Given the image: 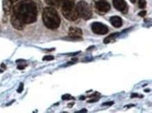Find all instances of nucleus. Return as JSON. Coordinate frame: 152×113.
<instances>
[{"label": "nucleus", "instance_id": "f257e3e1", "mask_svg": "<svg viewBox=\"0 0 152 113\" xmlns=\"http://www.w3.org/2000/svg\"><path fill=\"white\" fill-rule=\"evenodd\" d=\"M13 14L21 19L25 24H31L37 19V8L34 1L24 0L13 8Z\"/></svg>", "mask_w": 152, "mask_h": 113}, {"label": "nucleus", "instance_id": "f03ea898", "mask_svg": "<svg viewBox=\"0 0 152 113\" xmlns=\"http://www.w3.org/2000/svg\"><path fill=\"white\" fill-rule=\"evenodd\" d=\"M42 19L44 25L50 30H56L60 25V18L57 11L51 7H46L42 13Z\"/></svg>", "mask_w": 152, "mask_h": 113}, {"label": "nucleus", "instance_id": "7ed1b4c3", "mask_svg": "<svg viewBox=\"0 0 152 113\" xmlns=\"http://www.w3.org/2000/svg\"><path fill=\"white\" fill-rule=\"evenodd\" d=\"M76 8H77L78 15L83 20L87 21L92 18L93 11L91 6L86 1H83V0L79 1L76 6Z\"/></svg>", "mask_w": 152, "mask_h": 113}, {"label": "nucleus", "instance_id": "20e7f679", "mask_svg": "<svg viewBox=\"0 0 152 113\" xmlns=\"http://www.w3.org/2000/svg\"><path fill=\"white\" fill-rule=\"evenodd\" d=\"M61 9L62 15L67 20L69 21H75L78 19L79 15H78L75 2L66 4L62 6Z\"/></svg>", "mask_w": 152, "mask_h": 113}, {"label": "nucleus", "instance_id": "39448f33", "mask_svg": "<svg viewBox=\"0 0 152 113\" xmlns=\"http://www.w3.org/2000/svg\"><path fill=\"white\" fill-rule=\"evenodd\" d=\"M91 29L95 34H106L109 32V28L107 25L103 24L100 22H94L91 25Z\"/></svg>", "mask_w": 152, "mask_h": 113}, {"label": "nucleus", "instance_id": "423d86ee", "mask_svg": "<svg viewBox=\"0 0 152 113\" xmlns=\"http://www.w3.org/2000/svg\"><path fill=\"white\" fill-rule=\"evenodd\" d=\"M112 2L113 5L116 10L121 11L123 13H128V4L125 0H113Z\"/></svg>", "mask_w": 152, "mask_h": 113}, {"label": "nucleus", "instance_id": "0eeeda50", "mask_svg": "<svg viewBox=\"0 0 152 113\" xmlns=\"http://www.w3.org/2000/svg\"><path fill=\"white\" fill-rule=\"evenodd\" d=\"M69 35L71 39H74V40H81V36L83 34V31L81 29L79 28H76V27H70L69 28Z\"/></svg>", "mask_w": 152, "mask_h": 113}, {"label": "nucleus", "instance_id": "6e6552de", "mask_svg": "<svg viewBox=\"0 0 152 113\" xmlns=\"http://www.w3.org/2000/svg\"><path fill=\"white\" fill-rule=\"evenodd\" d=\"M11 25H13V27L15 30H22L23 28H24L25 23L23 22L22 20L16 16L13 13V15H11Z\"/></svg>", "mask_w": 152, "mask_h": 113}, {"label": "nucleus", "instance_id": "1a4fd4ad", "mask_svg": "<svg viewBox=\"0 0 152 113\" xmlns=\"http://www.w3.org/2000/svg\"><path fill=\"white\" fill-rule=\"evenodd\" d=\"M95 6L97 10L102 13H107L111 9V6L110 4L105 1H97Z\"/></svg>", "mask_w": 152, "mask_h": 113}, {"label": "nucleus", "instance_id": "9d476101", "mask_svg": "<svg viewBox=\"0 0 152 113\" xmlns=\"http://www.w3.org/2000/svg\"><path fill=\"white\" fill-rule=\"evenodd\" d=\"M110 23L114 28H121L123 25V21L121 17L118 15H115L110 18Z\"/></svg>", "mask_w": 152, "mask_h": 113}, {"label": "nucleus", "instance_id": "9b49d317", "mask_svg": "<svg viewBox=\"0 0 152 113\" xmlns=\"http://www.w3.org/2000/svg\"><path fill=\"white\" fill-rule=\"evenodd\" d=\"M12 1L11 0H3L2 7L3 10L6 14H9L12 8Z\"/></svg>", "mask_w": 152, "mask_h": 113}, {"label": "nucleus", "instance_id": "f8f14e48", "mask_svg": "<svg viewBox=\"0 0 152 113\" xmlns=\"http://www.w3.org/2000/svg\"><path fill=\"white\" fill-rule=\"evenodd\" d=\"M118 32H116V33H112V34H111L110 35L107 36L106 38L104 40V44H109V43L113 42V41L116 40V38L118 36Z\"/></svg>", "mask_w": 152, "mask_h": 113}, {"label": "nucleus", "instance_id": "ddd939ff", "mask_svg": "<svg viewBox=\"0 0 152 113\" xmlns=\"http://www.w3.org/2000/svg\"><path fill=\"white\" fill-rule=\"evenodd\" d=\"M56 4L60 6V7H62V6L66 4L69 3V2H75L74 0H56Z\"/></svg>", "mask_w": 152, "mask_h": 113}, {"label": "nucleus", "instance_id": "4468645a", "mask_svg": "<svg viewBox=\"0 0 152 113\" xmlns=\"http://www.w3.org/2000/svg\"><path fill=\"white\" fill-rule=\"evenodd\" d=\"M138 6L140 9H145L147 6V1L146 0H139L138 1Z\"/></svg>", "mask_w": 152, "mask_h": 113}, {"label": "nucleus", "instance_id": "2eb2a0df", "mask_svg": "<svg viewBox=\"0 0 152 113\" xmlns=\"http://www.w3.org/2000/svg\"><path fill=\"white\" fill-rule=\"evenodd\" d=\"M62 100H65V101H68V100H71V99H74V97L72 96L71 95L69 94H65L62 96Z\"/></svg>", "mask_w": 152, "mask_h": 113}, {"label": "nucleus", "instance_id": "dca6fc26", "mask_svg": "<svg viewBox=\"0 0 152 113\" xmlns=\"http://www.w3.org/2000/svg\"><path fill=\"white\" fill-rule=\"evenodd\" d=\"M44 1H45V2L48 5H50V6L56 5V0H44Z\"/></svg>", "mask_w": 152, "mask_h": 113}, {"label": "nucleus", "instance_id": "f3484780", "mask_svg": "<svg viewBox=\"0 0 152 113\" xmlns=\"http://www.w3.org/2000/svg\"><path fill=\"white\" fill-rule=\"evenodd\" d=\"M54 59V57L53 56H45L43 58V60H52Z\"/></svg>", "mask_w": 152, "mask_h": 113}, {"label": "nucleus", "instance_id": "a211bd4d", "mask_svg": "<svg viewBox=\"0 0 152 113\" xmlns=\"http://www.w3.org/2000/svg\"><path fill=\"white\" fill-rule=\"evenodd\" d=\"M23 88H24V85H23V83H21L20 86H19V88L18 89L17 92L18 93H22V91H23Z\"/></svg>", "mask_w": 152, "mask_h": 113}, {"label": "nucleus", "instance_id": "6ab92c4d", "mask_svg": "<svg viewBox=\"0 0 152 113\" xmlns=\"http://www.w3.org/2000/svg\"><path fill=\"white\" fill-rule=\"evenodd\" d=\"M114 101H109V102H106L102 103V106H111L112 105H114Z\"/></svg>", "mask_w": 152, "mask_h": 113}, {"label": "nucleus", "instance_id": "aec40b11", "mask_svg": "<svg viewBox=\"0 0 152 113\" xmlns=\"http://www.w3.org/2000/svg\"><path fill=\"white\" fill-rule=\"evenodd\" d=\"M146 14H147V11H140L139 13H138V15H139L140 17L145 16Z\"/></svg>", "mask_w": 152, "mask_h": 113}, {"label": "nucleus", "instance_id": "412c9836", "mask_svg": "<svg viewBox=\"0 0 152 113\" xmlns=\"http://www.w3.org/2000/svg\"><path fill=\"white\" fill-rule=\"evenodd\" d=\"M27 66V65H18V69H19V70H23V69H24V68L26 67Z\"/></svg>", "mask_w": 152, "mask_h": 113}, {"label": "nucleus", "instance_id": "4be33fe9", "mask_svg": "<svg viewBox=\"0 0 152 113\" xmlns=\"http://www.w3.org/2000/svg\"><path fill=\"white\" fill-rule=\"evenodd\" d=\"M137 97H139V95L137 93H132L131 95V98H137Z\"/></svg>", "mask_w": 152, "mask_h": 113}, {"label": "nucleus", "instance_id": "5701e85b", "mask_svg": "<svg viewBox=\"0 0 152 113\" xmlns=\"http://www.w3.org/2000/svg\"><path fill=\"white\" fill-rule=\"evenodd\" d=\"M88 112L87 110H86V109H83V110H81L79 111V112H77V113H81V112Z\"/></svg>", "mask_w": 152, "mask_h": 113}, {"label": "nucleus", "instance_id": "b1692460", "mask_svg": "<svg viewBox=\"0 0 152 113\" xmlns=\"http://www.w3.org/2000/svg\"><path fill=\"white\" fill-rule=\"evenodd\" d=\"M73 105H74V103H72V104H69V105H68V106H69V108H72V106Z\"/></svg>", "mask_w": 152, "mask_h": 113}, {"label": "nucleus", "instance_id": "393cba45", "mask_svg": "<svg viewBox=\"0 0 152 113\" xmlns=\"http://www.w3.org/2000/svg\"><path fill=\"white\" fill-rule=\"evenodd\" d=\"M130 1H131V2H132V3H135V1H137V0H130Z\"/></svg>", "mask_w": 152, "mask_h": 113}, {"label": "nucleus", "instance_id": "a878e982", "mask_svg": "<svg viewBox=\"0 0 152 113\" xmlns=\"http://www.w3.org/2000/svg\"><path fill=\"white\" fill-rule=\"evenodd\" d=\"M12 1V2H15V1H17L18 0H11Z\"/></svg>", "mask_w": 152, "mask_h": 113}, {"label": "nucleus", "instance_id": "bb28decb", "mask_svg": "<svg viewBox=\"0 0 152 113\" xmlns=\"http://www.w3.org/2000/svg\"><path fill=\"white\" fill-rule=\"evenodd\" d=\"M1 72H2V70H0V73H1Z\"/></svg>", "mask_w": 152, "mask_h": 113}]
</instances>
